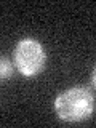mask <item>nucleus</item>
Wrapping results in <instances>:
<instances>
[{
	"mask_svg": "<svg viewBox=\"0 0 96 128\" xmlns=\"http://www.w3.org/2000/svg\"><path fill=\"white\" fill-rule=\"evenodd\" d=\"M91 82H93V85L96 86V66H94L93 72H91Z\"/></svg>",
	"mask_w": 96,
	"mask_h": 128,
	"instance_id": "4",
	"label": "nucleus"
},
{
	"mask_svg": "<svg viewBox=\"0 0 96 128\" xmlns=\"http://www.w3.org/2000/svg\"><path fill=\"white\" fill-rule=\"evenodd\" d=\"M11 74H13V67H11L10 59L2 56L0 58V77H2V80H8L11 77Z\"/></svg>",
	"mask_w": 96,
	"mask_h": 128,
	"instance_id": "3",
	"label": "nucleus"
},
{
	"mask_svg": "<svg viewBox=\"0 0 96 128\" xmlns=\"http://www.w3.org/2000/svg\"><path fill=\"white\" fill-rule=\"evenodd\" d=\"M94 98L86 88L72 86L54 99V110L64 122H82L93 114Z\"/></svg>",
	"mask_w": 96,
	"mask_h": 128,
	"instance_id": "1",
	"label": "nucleus"
},
{
	"mask_svg": "<svg viewBox=\"0 0 96 128\" xmlns=\"http://www.w3.org/2000/svg\"><path fill=\"white\" fill-rule=\"evenodd\" d=\"M14 64L24 77H34L45 67L46 53L40 42L34 38H22L13 51Z\"/></svg>",
	"mask_w": 96,
	"mask_h": 128,
	"instance_id": "2",
	"label": "nucleus"
}]
</instances>
